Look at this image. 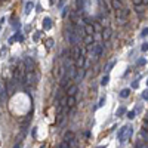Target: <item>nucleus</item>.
Instances as JSON below:
<instances>
[{"label":"nucleus","mask_w":148,"mask_h":148,"mask_svg":"<svg viewBox=\"0 0 148 148\" xmlns=\"http://www.w3.org/2000/svg\"><path fill=\"white\" fill-rule=\"evenodd\" d=\"M130 14V9L129 8H120L116 10V22L119 24V25H125L126 21H127V16Z\"/></svg>","instance_id":"f257e3e1"},{"label":"nucleus","mask_w":148,"mask_h":148,"mask_svg":"<svg viewBox=\"0 0 148 148\" xmlns=\"http://www.w3.org/2000/svg\"><path fill=\"white\" fill-rule=\"evenodd\" d=\"M132 133H133L132 126H123V127L120 129V132H119V141H120V142H125L127 138L132 136Z\"/></svg>","instance_id":"f03ea898"},{"label":"nucleus","mask_w":148,"mask_h":148,"mask_svg":"<svg viewBox=\"0 0 148 148\" xmlns=\"http://www.w3.org/2000/svg\"><path fill=\"white\" fill-rule=\"evenodd\" d=\"M37 80H39V74L34 71H27V74H25V83L27 84H36Z\"/></svg>","instance_id":"7ed1b4c3"},{"label":"nucleus","mask_w":148,"mask_h":148,"mask_svg":"<svg viewBox=\"0 0 148 148\" xmlns=\"http://www.w3.org/2000/svg\"><path fill=\"white\" fill-rule=\"evenodd\" d=\"M84 74H86V68H77V71H76V76H74V82L76 83H79V82H82L83 80V77H84Z\"/></svg>","instance_id":"20e7f679"},{"label":"nucleus","mask_w":148,"mask_h":148,"mask_svg":"<svg viewBox=\"0 0 148 148\" xmlns=\"http://www.w3.org/2000/svg\"><path fill=\"white\" fill-rule=\"evenodd\" d=\"M111 36H113V30H111L110 27L102 28V40H104V42H108V40L111 39Z\"/></svg>","instance_id":"39448f33"},{"label":"nucleus","mask_w":148,"mask_h":148,"mask_svg":"<svg viewBox=\"0 0 148 148\" xmlns=\"http://www.w3.org/2000/svg\"><path fill=\"white\" fill-rule=\"evenodd\" d=\"M24 65H25V70L27 71H33V67H34V59L27 56L25 59H24Z\"/></svg>","instance_id":"423d86ee"},{"label":"nucleus","mask_w":148,"mask_h":148,"mask_svg":"<svg viewBox=\"0 0 148 148\" xmlns=\"http://www.w3.org/2000/svg\"><path fill=\"white\" fill-rule=\"evenodd\" d=\"M83 43H84L86 46L93 45V43H95V36H92V34H84V37H83Z\"/></svg>","instance_id":"0eeeda50"},{"label":"nucleus","mask_w":148,"mask_h":148,"mask_svg":"<svg viewBox=\"0 0 148 148\" xmlns=\"http://www.w3.org/2000/svg\"><path fill=\"white\" fill-rule=\"evenodd\" d=\"M77 92H79L77 84H70L68 88H67V96H74Z\"/></svg>","instance_id":"6e6552de"},{"label":"nucleus","mask_w":148,"mask_h":148,"mask_svg":"<svg viewBox=\"0 0 148 148\" xmlns=\"http://www.w3.org/2000/svg\"><path fill=\"white\" fill-rule=\"evenodd\" d=\"M14 80H15L16 83L22 82V70H21V68H16V70H15V73H14Z\"/></svg>","instance_id":"1a4fd4ad"},{"label":"nucleus","mask_w":148,"mask_h":148,"mask_svg":"<svg viewBox=\"0 0 148 148\" xmlns=\"http://www.w3.org/2000/svg\"><path fill=\"white\" fill-rule=\"evenodd\" d=\"M111 8H113L114 10H117V9L123 8V2L121 0H111Z\"/></svg>","instance_id":"9d476101"},{"label":"nucleus","mask_w":148,"mask_h":148,"mask_svg":"<svg viewBox=\"0 0 148 148\" xmlns=\"http://www.w3.org/2000/svg\"><path fill=\"white\" fill-rule=\"evenodd\" d=\"M84 33L86 34H95V28H93V24H86L84 25Z\"/></svg>","instance_id":"9b49d317"},{"label":"nucleus","mask_w":148,"mask_h":148,"mask_svg":"<svg viewBox=\"0 0 148 148\" xmlns=\"http://www.w3.org/2000/svg\"><path fill=\"white\" fill-rule=\"evenodd\" d=\"M43 28L45 30H51L52 28V19L51 18H45L43 19Z\"/></svg>","instance_id":"f8f14e48"},{"label":"nucleus","mask_w":148,"mask_h":148,"mask_svg":"<svg viewBox=\"0 0 148 148\" xmlns=\"http://www.w3.org/2000/svg\"><path fill=\"white\" fill-rule=\"evenodd\" d=\"M84 58H86V56H83V55H82L80 58H77V59H76V64H74V65H76L77 68H83V67H84Z\"/></svg>","instance_id":"ddd939ff"},{"label":"nucleus","mask_w":148,"mask_h":148,"mask_svg":"<svg viewBox=\"0 0 148 148\" xmlns=\"http://www.w3.org/2000/svg\"><path fill=\"white\" fill-rule=\"evenodd\" d=\"M135 148H148V144H147V141L139 139V141H136V144H135Z\"/></svg>","instance_id":"4468645a"},{"label":"nucleus","mask_w":148,"mask_h":148,"mask_svg":"<svg viewBox=\"0 0 148 148\" xmlns=\"http://www.w3.org/2000/svg\"><path fill=\"white\" fill-rule=\"evenodd\" d=\"M74 105H76V98L74 96H67V107L73 108Z\"/></svg>","instance_id":"2eb2a0df"},{"label":"nucleus","mask_w":148,"mask_h":148,"mask_svg":"<svg viewBox=\"0 0 148 148\" xmlns=\"http://www.w3.org/2000/svg\"><path fill=\"white\" fill-rule=\"evenodd\" d=\"M74 139V133L73 132H67L65 135H64V141H67V142H71Z\"/></svg>","instance_id":"dca6fc26"},{"label":"nucleus","mask_w":148,"mask_h":148,"mask_svg":"<svg viewBox=\"0 0 148 148\" xmlns=\"http://www.w3.org/2000/svg\"><path fill=\"white\" fill-rule=\"evenodd\" d=\"M139 135H141V138H142L144 141H148V130H147V129L142 127V129L139 130Z\"/></svg>","instance_id":"f3484780"},{"label":"nucleus","mask_w":148,"mask_h":148,"mask_svg":"<svg viewBox=\"0 0 148 148\" xmlns=\"http://www.w3.org/2000/svg\"><path fill=\"white\" fill-rule=\"evenodd\" d=\"M129 95H130V89H123L120 92V98H127Z\"/></svg>","instance_id":"a211bd4d"},{"label":"nucleus","mask_w":148,"mask_h":148,"mask_svg":"<svg viewBox=\"0 0 148 148\" xmlns=\"http://www.w3.org/2000/svg\"><path fill=\"white\" fill-rule=\"evenodd\" d=\"M33 6H34L33 2H28V3L25 5V10H24V12H25V15H28L30 12H31V8H33Z\"/></svg>","instance_id":"6ab92c4d"},{"label":"nucleus","mask_w":148,"mask_h":148,"mask_svg":"<svg viewBox=\"0 0 148 148\" xmlns=\"http://www.w3.org/2000/svg\"><path fill=\"white\" fill-rule=\"evenodd\" d=\"M53 43H55L53 39H47V40H46V47H47V49H52V47H53Z\"/></svg>","instance_id":"aec40b11"},{"label":"nucleus","mask_w":148,"mask_h":148,"mask_svg":"<svg viewBox=\"0 0 148 148\" xmlns=\"http://www.w3.org/2000/svg\"><path fill=\"white\" fill-rule=\"evenodd\" d=\"M108 80H110V77H108V74H107V76H104L101 79V86H107L108 84Z\"/></svg>","instance_id":"412c9836"},{"label":"nucleus","mask_w":148,"mask_h":148,"mask_svg":"<svg viewBox=\"0 0 148 148\" xmlns=\"http://www.w3.org/2000/svg\"><path fill=\"white\" fill-rule=\"evenodd\" d=\"M135 10H136L138 14H144V5H136L135 6Z\"/></svg>","instance_id":"4be33fe9"},{"label":"nucleus","mask_w":148,"mask_h":148,"mask_svg":"<svg viewBox=\"0 0 148 148\" xmlns=\"http://www.w3.org/2000/svg\"><path fill=\"white\" fill-rule=\"evenodd\" d=\"M114 64H116L114 61H111V62H110V64L105 67V71H107V73H108V71H111V70H113V67H114Z\"/></svg>","instance_id":"5701e85b"},{"label":"nucleus","mask_w":148,"mask_h":148,"mask_svg":"<svg viewBox=\"0 0 148 148\" xmlns=\"http://www.w3.org/2000/svg\"><path fill=\"white\" fill-rule=\"evenodd\" d=\"M76 5H77V9H79V12L83 9V0H76Z\"/></svg>","instance_id":"b1692460"},{"label":"nucleus","mask_w":148,"mask_h":148,"mask_svg":"<svg viewBox=\"0 0 148 148\" xmlns=\"http://www.w3.org/2000/svg\"><path fill=\"white\" fill-rule=\"evenodd\" d=\"M125 113H126V108H125V107H120L119 111H117V116H123Z\"/></svg>","instance_id":"393cba45"},{"label":"nucleus","mask_w":148,"mask_h":148,"mask_svg":"<svg viewBox=\"0 0 148 148\" xmlns=\"http://www.w3.org/2000/svg\"><path fill=\"white\" fill-rule=\"evenodd\" d=\"M59 148H70V142L62 141V142H61V145H59Z\"/></svg>","instance_id":"a878e982"},{"label":"nucleus","mask_w":148,"mask_h":148,"mask_svg":"<svg viewBox=\"0 0 148 148\" xmlns=\"http://www.w3.org/2000/svg\"><path fill=\"white\" fill-rule=\"evenodd\" d=\"M135 116H136V113H135V111H130V113H127V119H129V120H133Z\"/></svg>","instance_id":"bb28decb"},{"label":"nucleus","mask_w":148,"mask_h":148,"mask_svg":"<svg viewBox=\"0 0 148 148\" xmlns=\"http://www.w3.org/2000/svg\"><path fill=\"white\" fill-rule=\"evenodd\" d=\"M141 51H142V52H147V51H148V43H147V42H145V43H142Z\"/></svg>","instance_id":"cd10ccee"},{"label":"nucleus","mask_w":148,"mask_h":148,"mask_svg":"<svg viewBox=\"0 0 148 148\" xmlns=\"http://www.w3.org/2000/svg\"><path fill=\"white\" fill-rule=\"evenodd\" d=\"M3 92H6V88H5V83H0V95Z\"/></svg>","instance_id":"c85d7f7f"},{"label":"nucleus","mask_w":148,"mask_h":148,"mask_svg":"<svg viewBox=\"0 0 148 148\" xmlns=\"http://www.w3.org/2000/svg\"><path fill=\"white\" fill-rule=\"evenodd\" d=\"M138 65H141V67L145 65V59H144V58H139V59H138Z\"/></svg>","instance_id":"c756f323"},{"label":"nucleus","mask_w":148,"mask_h":148,"mask_svg":"<svg viewBox=\"0 0 148 148\" xmlns=\"http://www.w3.org/2000/svg\"><path fill=\"white\" fill-rule=\"evenodd\" d=\"M147 36H148V28H144L141 33V37H147Z\"/></svg>","instance_id":"7c9ffc66"},{"label":"nucleus","mask_w":148,"mask_h":148,"mask_svg":"<svg viewBox=\"0 0 148 148\" xmlns=\"http://www.w3.org/2000/svg\"><path fill=\"white\" fill-rule=\"evenodd\" d=\"M33 39H34V42H37V40H39V39H40V33H39V31H37V33L34 34V37H33Z\"/></svg>","instance_id":"2f4dec72"},{"label":"nucleus","mask_w":148,"mask_h":148,"mask_svg":"<svg viewBox=\"0 0 148 148\" xmlns=\"http://www.w3.org/2000/svg\"><path fill=\"white\" fill-rule=\"evenodd\" d=\"M142 98H144V99H148V89H147V90H144V93H142Z\"/></svg>","instance_id":"473e14b6"},{"label":"nucleus","mask_w":148,"mask_h":148,"mask_svg":"<svg viewBox=\"0 0 148 148\" xmlns=\"http://www.w3.org/2000/svg\"><path fill=\"white\" fill-rule=\"evenodd\" d=\"M104 102H105V98H101V99H99V104H98V107H102Z\"/></svg>","instance_id":"72a5a7b5"},{"label":"nucleus","mask_w":148,"mask_h":148,"mask_svg":"<svg viewBox=\"0 0 148 148\" xmlns=\"http://www.w3.org/2000/svg\"><path fill=\"white\" fill-rule=\"evenodd\" d=\"M132 88H138V80H135V82L132 83Z\"/></svg>","instance_id":"f704fd0d"},{"label":"nucleus","mask_w":148,"mask_h":148,"mask_svg":"<svg viewBox=\"0 0 148 148\" xmlns=\"http://www.w3.org/2000/svg\"><path fill=\"white\" fill-rule=\"evenodd\" d=\"M64 3H65V0H59V5H58V6L61 8V6H62V5H64Z\"/></svg>","instance_id":"c9c22d12"},{"label":"nucleus","mask_w":148,"mask_h":148,"mask_svg":"<svg viewBox=\"0 0 148 148\" xmlns=\"http://www.w3.org/2000/svg\"><path fill=\"white\" fill-rule=\"evenodd\" d=\"M144 129L148 130V121H144Z\"/></svg>","instance_id":"e433bc0d"},{"label":"nucleus","mask_w":148,"mask_h":148,"mask_svg":"<svg viewBox=\"0 0 148 148\" xmlns=\"http://www.w3.org/2000/svg\"><path fill=\"white\" fill-rule=\"evenodd\" d=\"M14 148H21V144H15V147Z\"/></svg>","instance_id":"4c0bfd02"},{"label":"nucleus","mask_w":148,"mask_h":148,"mask_svg":"<svg viewBox=\"0 0 148 148\" xmlns=\"http://www.w3.org/2000/svg\"><path fill=\"white\" fill-rule=\"evenodd\" d=\"M142 5H148V0H142Z\"/></svg>","instance_id":"58836bf2"},{"label":"nucleus","mask_w":148,"mask_h":148,"mask_svg":"<svg viewBox=\"0 0 148 148\" xmlns=\"http://www.w3.org/2000/svg\"><path fill=\"white\" fill-rule=\"evenodd\" d=\"M145 121H148V113H147V116H145Z\"/></svg>","instance_id":"ea45409f"},{"label":"nucleus","mask_w":148,"mask_h":148,"mask_svg":"<svg viewBox=\"0 0 148 148\" xmlns=\"http://www.w3.org/2000/svg\"><path fill=\"white\" fill-rule=\"evenodd\" d=\"M0 2H6V0H0Z\"/></svg>","instance_id":"a19ab883"},{"label":"nucleus","mask_w":148,"mask_h":148,"mask_svg":"<svg viewBox=\"0 0 148 148\" xmlns=\"http://www.w3.org/2000/svg\"><path fill=\"white\" fill-rule=\"evenodd\" d=\"M98 148H104V147H98Z\"/></svg>","instance_id":"79ce46f5"},{"label":"nucleus","mask_w":148,"mask_h":148,"mask_svg":"<svg viewBox=\"0 0 148 148\" xmlns=\"http://www.w3.org/2000/svg\"><path fill=\"white\" fill-rule=\"evenodd\" d=\"M147 84H148V80H147Z\"/></svg>","instance_id":"37998d69"}]
</instances>
